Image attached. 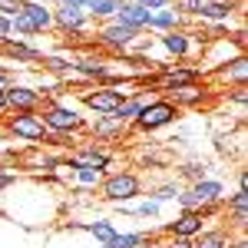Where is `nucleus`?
Masks as SVG:
<instances>
[{
	"label": "nucleus",
	"mask_w": 248,
	"mask_h": 248,
	"mask_svg": "<svg viewBox=\"0 0 248 248\" xmlns=\"http://www.w3.org/2000/svg\"><path fill=\"white\" fill-rule=\"evenodd\" d=\"M172 119H175V106H172L169 99H153V103H146L139 116H136V123H139V129H162V126H169Z\"/></svg>",
	"instance_id": "f257e3e1"
},
{
	"label": "nucleus",
	"mask_w": 248,
	"mask_h": 248,
	"mask_svg": "<svg viewBox=\"0 0 248 248\" xmlns=\"http://www.w3.org/2000/svg\"><path fill=\"white\" fill-rule=\"evenodd\" d=\"M139 195V179L133 172H116L103 182V199L106 202H129Z\"/></svg>",
	"instance_id": "f03ea898"
},
{
	"label": "nucleus",
	"mask_w": 248,
	"mask_h": 248,
	"mask_svg": "<svg viewBox=\"0 0 248 248\" xmlns=\"http://www.w3.org/2000/svg\"><path fill=\"white\" fill-rule=\"evenodd\" d=\"M43 126L53 129V133H73V129L83 126V116H79L73 106H46Z\"/></svg>",
	"instance_id": "7ed1b4c3"
},
{
	"label": "nucleus",
	"mask_w": 248,
	"mask_h": 248,
	"mask_svg": "<svg viewBox=\"0 0 248 248\" xmlns=\"http://www.w3.org/2000/svg\"><path fill=\"white\" fill-rule=\"evenodd\" d=\"M10 133L17 136V139H23V142H43L46 139V126L33 113H17L10 119Z\"/></svg>",
	"instance_id": "20e7f679"
},
{
	"label": "nucleus",
	"mask_w": 248,
	"mask_h": 248,
	"mask_svg": "<svg viewBox=\"0 0 248 248\" xmlns=\"http://www.w3.org/2000/svg\"><path fill=\"white\" fill-rule=\"evenodd\" d=\"M3 99H7V109H17V113H33L40 106V90L33 86H7L3 90Z\"/></svg>",
	"instance_id": "39448f33"
},
{
	"label": "nucleus",
	"mask_w": 248,
	"mask_h": 248,
	"mask_svg": "<svg viewBox=\"0 0 248 248\" xmlns=\"http://www.w3.org/2000/svg\"><path fill=\"white\" fill-rule=\"evenodd\" d=\"M123 99H126V93H119V90H113V86H103V90H96V93L83 96V103H86L90 109H96L99 116H109Z\"/></svg>",
	"instance_id": "423d86ee"
},
{
	"label": "nucleus",
	"mask_w": 248,
	"mask_h": 248,
	"mask_svg": "<svg viewBox=\"0 0 248 248\" xmlns=\"http://www.w3.org/2000/svg\"><path fill=\"white\" fill-rule=\"evenodd\" d=\"M139 37V30H133V27H126V23H106L103 30H99V40L106 43V46H116V50H126L133 40Z\"/></svg>",
	"instance_id": "0eeeda50"
},
{
	"label": "nucleus",
	"mask_w": 248,
	"mask_h": 248,
	"mask_svg": "<svg viewBox=\"0 0 248 248\" xmlns=\"http://www.w3.org/2000/svg\"><path fill=\"white\" fill-rule=\"evenodd\" d=\"M149 17H153V14L142 10L133 0H123L119 10H116V23H126V27H133V30H146V27H149Z\"/></svg>",
	"instance_id": "6e6552de"
},
{
	"label": "nucleus",
	"mask_w": 248,
	"mask_h": 248,
	"mask_svg": "<svg viewBox=\"0 0 248 248\" xmlns=\"http://www.w3.org/2000/svg\"><path fill=\"white\" fill-rule=\"evenodd\" d=\"M20 14L33 23V30L43 33V30H50L53 27V10L46 7V3H40V0H27L23 7H20Z\"/></svg>",
	"instance_id": "1a4fd4ad"
},
{
	"label": "nucleus",
	"mask_w": 248,
	"mask_h": 248,
	"mask_svg": "<svg viewBox=\"0 0 248 248\" xmlns=\"http://www.w3.org/2000/svg\"><path fill=\"white\" fill-rule=\"evenodd\" d=\"M199 232H202V212H182L169 225L172 238H195Z\"/></svg>",
	"instance_id": "9d476101"
},
{
	"label": "nucleus",
	"mask_w": 248,
	"mask_h": 248,
	"mask_svg": "<svg viewBox=\"0 0 248 248\" xmlns=\"http://www.w3.org/2000/svg\"><path fill=\"white\" fill-rule=\"evenodd\" d=\"M53 23H60L63 30L79 33L86 27V10H79V7H60V10H53Z\"/></svg>",
	"instance_id": "9b49d317"
},
{
	"label": "nucleus",
	"mask_w": 248,
	"mask_h": 248,
	"mask_svg": "<svg viewBox=\"0 0 248 248\" xmlns=\"http://www.w3.org/2000/svg\"><path fill=\"white\" fill-rule=\"evenodd\" d=\"M199 79V70H166L162 77L155 79V86H162V90H179V86H189Z\"/></svg>",
	"instance_id": "f8f14e48"
},
{
	"label": "nucleus",
	"mask_w": 248,
	"mask_h": 248,
	"mask_svg": "<svg viewBox=\"0 0 248 248\" xmlns=\"http://www.w3.org/2000/svg\"><path fill=\"white\" fill-rule=\"evenodd\" d=\"M109 166V155L106 153H96V149H86V153H79L77 159H70V169H106Z\"/></svg>",
	"instance_id": "ddd939ff"
},
{
	"label": "nucleus",
	"mask_w": 248,
	"mask_h": 248,
	"mask_svg": "<svg viewBox=\"0 0 248 248\" xmlns=\"http://www.w3.org/2000/svg\"><path fill=\"white\" fill-rule=\"evenodd\" d=\"M235 3L232 0H202L199 7V17H209V20H229Z\"/></svg>",
	"instance_id": "4468645a"
},
{
	"label": "nucleus",
	"mask_w": 248,
	"mask_h": 248,
	"mask_svg": "<svg viewBox=\"0 0 248 248\" xmlns=\"http://www.w3.org/2000/svg\"><path fill=\"white\" fill-rule=\"evenodd\" d=\"M142 106H146V99H142V96H133V99L126 96V99H123V103H119L109 116H113L116 123H129V119H136V116H139V109H142Z\"/></svg>",
	"instance_id": "2eb2a0df"
},
{
	"label": "nucleus",
	"mask_w": 248,
	"mask_h": 248,
	"mask_svg": "<svg viewBox=\"0 0 248 248\" xmlns=\"http://www.w3.org/2000/svg\"><path fill=\"white\" fill-rule=\"evenodd\" d=\"M172 93V106H179V103H182V106H195V103H202V99H205V90H199V86H195V83H189V86H179V90H169Z\"/></svg>",
	"instance_id": "dca6fc26"
},
{
	"label": "nucleus",
	"mask_w": 248,
	"mask_h": 248,
	"mask_svg": "<svg viewBox=\"0 0 248 248\" xmlns=\"http://www.w3.org/2000/svg\"><path fill=\"white\" fill-rule=\"evenodd\" d=\"M192 248H229V235H225V232H199V235H195V242H192Z\"/></svg>",
	"instance_id": "f3484780"
},
{
	"label": "nucleus",
	"mask_w": 248,
	"mask_h": 248,
	"mask_svg": "<svg viewBox=\"0 0 248 248\" xmlns=\"http://www.w3.org/2000/svg\"><path fill=\"white\" fill-rule=\"evenodd\" d=\"M73 66H77V73H83V77H99V79H109V70H106V63H103V60L83 57V60H77Z\"/></svg>",
	"instance_id": "a211bd4d"
},
{
	"label": "nucleus",
	"mask_w": 248,
	"mask_h": 248,
	"mask_svg": "<svg viewBox=\"0 0 248 248\" xmlns=\"http://www.w3.org/2000/svg\"><path fill=\"white\" fill-rule=\"evenodd\" d=\"M3 50H7V57L23 60V63H33V60H40V50L27 46V43H14V40H3Z\"/></svg>",
	"instance_id": "6ab92c4d"
},
{
	"label": "nucleus",
	"mask_w": 248,
	"mask_h": 248,
	"mask_svg": "<svg viewBox=\"0 0 248 248\" xmlns=\"http://www.w3.org/2000/svg\"><path fill=\"white\" fill-rule=\"evenodd\" d=\"M175 23H179V10H169V7L155 10L153 17H149V27L153 30H175Z\"/></svg>",
	"instance_id": "aec40b11"
},
{
	"label": "nucleus",
	"mask_w": 248,
	"mask_h": 248,
	"mask_svg": "<svg viewBox=\"0 0 248 248\" xmlns=\"http://www.w3.org/2000/svg\"><path fill=\"white\" fill-rule=\"evenodd\" d=\"M162 46H166L169 53H175V57H186V53H189V37L179 33V30H169V33L162 37Z\"/></svg>",
	"instance_id": "412c9836"
},
{
	"label": "nucleus",
	"mask_w": 248,
	"mask_h": 248,
	"mask_svg": "<svg viewBox=\"0 0 248 248\" xmlns=\"http://www.w3.org/2000/svg\"><path fill=\"white\" fill-rule=\"evenodd\" d=\"M119 3H123V0H86V7H83V10H90L93 17L103 20V17H116Z\"/></svg>",
	"instance_id": "4be33fe9"
},
{
	"label": "nucleus",
	"mask_w": 248,
	"mask_h": 248,
	"mask_svg": "<svg viewBox=\"0 0 248 248\" xmlns=\"http://www.w3.org/2000/svg\"><path fill=\"white\" fill-rule=\"evenodd\" d=\"M222 77L225 79H235L238 86H245V77H248V60L245 57H235L229 66H222Z\"/></svg>",
	"instance_id": "5701e85b"
},
{
	"label": "nucleus",
	"mask_w": 248,
	"mask_h": 248,
	"mask_svg": "<svg viewBox=\"0 0 248 248\" xmlns=\"http://www.w3.org/2000/svg\"><path fill=\"white\" fill-rule=\"evenodd\" d=\"M86 232H93V235L99 238V242H103V245H106V242H113L116 235H119V232H116L109 222H90V225H86Z\"/></svg>",
	"instance_id": "b1692460"
},
{
	"label": "nucleus",
	"mask_w": 248,
	"mask_h": 248,
	"mask_svg": "<svg viewBox=\"0 0 248 248\" xmlns=\"http://www.w3.org/2000/svg\"><path fill=\"white\" fill-rule=\"evenodd\" d=\"M142 242H146V238H142L139 232H129V235H116L109 245H113V248H139Z\"/></svg>",
	"instance_id": "393cba45"
},
{
	"label": "nucleus",
	"mask_w": 248,
	"mask_h": 248,
	"mask_svg": "<svg viewBox=\"0 0 248 248\" xmlns=\"http://www.w3.org/2000/svg\"><path fill=\"white\" fill-rule=\"evenodd\" d=\"M96 133L99 136H116V133H123V123H116L113 116H103V119L96 123Z\"/></svg>",
	"instance_id": "a878e982"
},
{
	"label": "nucleus",
	"mask_w": 248,
	"mask_h": 248,
	"mask_svg": "<svg viewBox=\"0 0 248 248\" xmlns=\"http://www.w3.org/2000/svg\"><path fill=\"white\" fill-rule=\"evenodd\" d=\"M20 7H23V0H0V17L14 20L20 14Z\"/></svg>",
	"instance_id": "bb28decb"
},
{
	"label": "nucleus",
	"mask_w": 248,
	"mask_h": 248,
	"mask_svg": "<svg viewBox=\"0 0 248 248\" xmlns=\"http://www.w3.org/2000/svg\"><path fill=\"white\" fill-rule=\"evenodd\" d=\"M229 205H232V215L245 212V209H248V192H245V189H238L235 195H232V202H229Z\"/></svg>",
	"instance_id": "cd10ccee"
},
{
	"label": "nucleus",
	"mask_w": 248,
	"mask_h": 248,
	"mask_svg": "<svg viewBox=\"0 0 248 248\" xmlns=\"http://www.w3.org/2000/svg\"><path fill=\"white\" fill-rule=\"evenodd\" d=\"M133 212H139V215H146V218H153V215H159V202H155V199H149V202L136 205Z\"/></svg>",
	"instance_id": "c85d7f7f"
},
{
	"label": "nucleus",
	"mask_w": 248,
	"mask_h": 248,
	"mask_svg": "<svg viewBox=\"0 0 248 248\" xmlns=\"http://www.w3.org/2000/svg\"><path fill=\"white\" fill-rule=\"evenodd\" d=\"M133 3H139V7H142V10H149V14L162 10V7H169V0H133Z\"/></svg>",
	"instance_id": "c756f323"
},
{
	"label": "nucleus",
	"mask_w": 248,
	"mask_h": 248,
	"mask_svg": "<svg viewBox=\"0 0 248 248\" xmlns=\"http://www.w3.org/2000/svg\"><path fill=\"white\" fill-rule=\"evenodd\" d=\"M77 179L83 186H96V179H99V172L96 169H77Z\"/></svg>",
	"instance_id": "7c9ffc66"
},
{
	"label": "nucleus",
	"mask_w": 248,
	"mask_h": 248,
	"mask_svg": "<svg viewBox=\"0 0 248 248\" xmlns=\"http://www.w3.org/2000/svg\"><path fill=\"white\" fill-rule=\"evenodd\" d=\"M169 199H179V189L175 186H162V189L155 192V202H169Z\"/></svg>",
	"instance_id": "2f4dec72"
},
{
	"label": "nucleus",
	"mask_w": 248,
	"mask_h": 248,
	"mask_svg": "<svg viewBox=\"0 0 248 248\" xmlns=\"http://www.w3.org/2000/svg\"><path fill=\"white\" fill-rule=\"evenodd\" d=\"M199 7H202V0H179V10H186V14H199Z\"/></svg>",
	"instance_id": "473e14b6"
},
{
	"label": "nucleus",
	"mask_w": 248,
	"mask_h": 248,
	"mask_svg": "<svg viewBox=\"0 0 248 248\" xmlns=\"http://www.w3.org/2000/svg\"><path fill=\"white\" fill-rule=\"evenodd\" d=\"M182 175H189V179H195V182H199V179L205 175V169H202V166H186V169H182Z\"/></svg>",
	"instance_id": "72a5a7b5"
},
{
	"label": "nucleus",
	"mask_w": 248,
	"mask_h": 248,
	"mask_svg": "<svg viewBox=\"0 0 248 248\" xmlns=\"http://www.w3.org/2000/svg\"><path fill=\"white\" fill-rule=\"evenodd\" d=\"M46 66H50V70H66V66H73V63H66V60H60V57H50Z\"/></svg>",
	"instance_id": "f704fd0d"
},
{
	"label": "nucleus",
	"mask_w": 248,
	"mask_h": 248,
	"mask_svg": "<svg viewBox=\"0 0 248 248\" xmlns=\"http://www.w3.org/2000/svg\"><path fill=\"white\" fill-rule=\"evenodd\" d=\"M10 30H14V27H10V20L0 17V40H10Z\"/></svg>",
	"instance_id": "c9c22d12"
},
{
	"label": "nucleus",
	"mask_w": 248,
	"mask_h": 248,
	"mask_svg": "<svg viewBox=\"0 0 248 248\" xmlns=\"http://www.w3.org/2000/svg\"><path fill=\"white\" fill-rule=\"evenodd\" d=\"M10 182H14V172H7V169H0V192L7 189V186H10Z\"/></svg>",
	"instance_id": "e433bc0d"
},
{
	"label": "nucleus",
	"mask_w": 248,
	"mask_h": 248,
	"mask_svg": "<svg viewBox=\"0 0 248 248\" xmlns=\"http://www.w3.org/2000/svg\"><path fill=\"white\" fill-rule=\"evenodd\" d=\"M166 248H192V238H172Z\"/></svg>",
	"instance_id": "4c0bfd02"
},
{
	"label": "nucleus",
	"mask_w": 248,
	"mask_h": 248,
	"mask_svg": "<svg viewBox=\"0 0 248 248\" xmlns=\"http://www.w3.org/2000/svg\"><path fill=\"white\" fill-rule=\"evenodd\" d=\"M232 99H235V103H238V106H245V99H248L245 86H238V90H235V93H232Z\"/></svg>",
	"instance_id": "58836bf2"
},
{
	"label": "nucleus",
	"mask_w": 248,
	"mask_h": 248,
	"mask_svg": "<svg viewBox=\"0 0 248 248\" xmlns=\"http://www.w3.org/2000/svg\"><path fill=\"white\" fill-rule=\"evenodd\" d=\"M7 86H10V79H7L3 73H0V90H7Z\"/></svg>",
	"instance_id": "ea45409f"
},
{
	"label": "nucleus",
	"mask_w": 248,
	"mask_h": 248,
	"mask_svg": "<svg viewBox=\"0 0 248 248\" xmlns=\"http://www.w3.org/2000/svg\"><path fill=\"white\" fill-rule=\"evenodd\" d=\"M232 248H248V242H245V238H238V242H235Z\"/></svg>",
	"instance_id": "a19ab883"
},
{
	"label": "nucleus",
	"mask_w": 248,
	"mask_h": 248,
	"mask_svg": "<svg viewBox=\"0 0 248 248\" xmlns=\"http://www.w3.org/2000/svg\"><path fill=\"white\" fill-rule=\"evenodd\" d=\"M0 109H7V99H3V90H0Z\"/></svg>",
	"instance_id": "79ce46f5"
},
{
	"label": "nucleus",
	"mask_w": 248,
	"mask_h": 248,
	"mask_svg": "<svg viewBox=\"0 0 248 248\" xmlns=\"http://www.w3.org/2000/svg\"><path fill=\"white\" fill-rule=\"evenodd\" d=\"M103 248H113V245H109V242H106V245H103Z\"/></svg>",
	"instance_id": "37998d69"
},
{
	"label": "nucleus",
	"mask_w": 248,
	"mask_h": 248,
	"mask_svg": "<svg viewBox=\"0 0 248 248\" xmlns=\"http://www.w3.org/2000/svg\"><path fill=\"white\" fill-rule=\"evenodd\" d=\"M40 3H46V0H40Z\"/></svg>",
	"instance_id": "c03bdc74"
}]
</instances>
